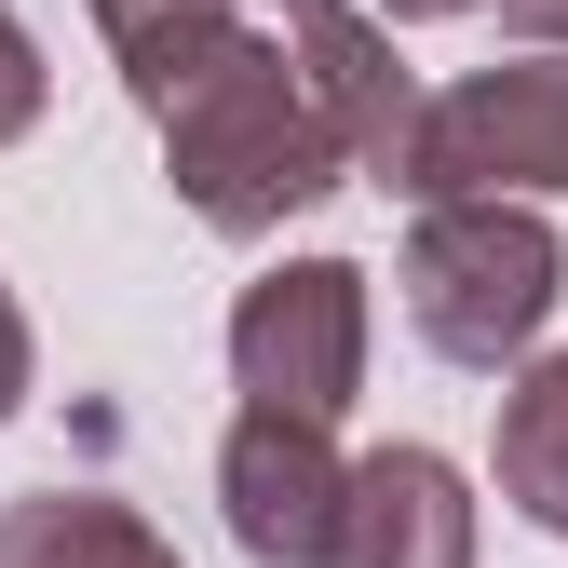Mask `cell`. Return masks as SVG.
Listing matches in <instances>:
<instances>
[{
  "label": "cell",
  "instance_id": "cell-1",
  "mask_svg": "<svg viewBox=\"0 0 568 568\" xmlns=\"http://www.w3.org/2000/svg\"><path fill=\"white\" fill-rule=\"evenodd\" d=\"M150 122H163V190L217 244H271L284 217H312V203L352 176V150H338L298 41H271V28H231Z\"/></svg>",
  "mask_w": 568,
  "mask_h": 568
},
{
  "label": "cell",
  "instance_id": "cell-2",
  "mask_svg": "<svg viewBox=\"0 0 568 568\" xmlns=\"http://www.w3.org/2000/svg\"><path fill=\"white\" fill-rule=\"evenodd\" d=\"M393 284H406L419 352H447V366H474V379H515L541 352V325H555V298H568V244H555L541 203L460 190V203H419L406 217Z\"/></svg>",
  "mask_w": 568,
  "mask_h": 568
},
{
  "label": "cell",
  "instance_id": "cell-3",
  "mask_svg": "<svg viewBox=\"0 0 568 568\" xmlns=\"http://www.w3.org/2000/svg\"><path fill=\"white\" fill-rule=\"evenodd\" d=\"M366 338H379L366 271H352V257H284V271H257L231 298V393L284 406V419H352Z\"/></svg>",
  "mask_w": 568,
  "mask_h": 568
},
{
  "label": "cell",
  "instance_id": "cell-4",
  "mask_svg": "<svg viewBox=\"0 0 568 568\" xmlns=\"http://www.w3.org/2000/svg\"><path fill=\"white\" fill-rule=\"evenodd\" d=\"M568 203V54H515V68H460L419 122V190L406 203Z\"/></svg>",
  "mask_w": 568,
  "mask_h": 568
},
{
  "label": "cell",
  "instance_id": "cell-5",
  "mask_svg": "<svg viewBox=\"0 0 568 568\" xmlns=\"http://www.w3.org/2000/svg\"><path fill=\"white\" fill-rule=\"evenodd\" d=\"M217 515L257 568H338V515H352V460H338V419H284L244 406L217 434Z\"/></svg>",
  "mask_w": 568,
  "mask_h": 568
},
{
  "label": "cell",
  "instance_id": "cell-6",
  "mask_svg": "<svg viewBox=\"0 0 568 568\" xmlns=\"http://www.w3.org/2000/svg\"><path fill=\"white\" fill-rule=\"evenodd\" d=\"M284 41H298L312 95L338 122V150L366 190H419V122H434V95L406 82L393 54V14H352V0H284Z\"/></svg>",
  "mask_w": 568,
  "mask_h": 568
},
{
  "label": "cell",
  "instance_id": "cell-7",
  "mask_svg": "<svg viewBox=\"0 0 568 568\" xmlns=\"http://www.w3.org/2000/svg\"><path fill=\"white\" fill-rule=\"evenodd\" d=\"M487 555V501L447 447H366L352 460V515H338V568H474Z\"/></svg>",
  "mask_w": 568,
  "mask_h": 568
},
{
  "label": "cell",
  "instance_id": "cell-8",
  "mask_svg": "<svg viewBox=\"0 0 568 568\" xmlns=\"http://www.w3.org/2000/svg\"><path fill=\"white\" fill-rule=\"evenodd\" d=\"M0 568H190V555L109 487H28L0 501Z\"/></svg>",
  "mask_w": 568,
  "mask_h": 568
},
{
  "label": "cell",
  "instance_id": "cell-9",
  "mask_svg": "<svg viewBox=\"0 0 568 568\" xmlns=\"http://www.w3.org/2000/svg\"><path fill=\"white\" fill-rule=\"evenodd\" d=\"M487 474H501V501L528 528H568V338L528 352L501 379V434H487Z\"/></svg>",
  "mask_w": 568,
  "mask_h": 568
},
{
  "label": "cell",
  "instance_id": "cell-10",
  "mask_svg": "<svg viewBox=\"0 0 568 568\" xmlns=\"http://www.w3.org/2000/svg\"><path fill=\"white\" fill-rule=\"evenodd\" d=\"M82 14H95V41H109V68H122V95L163 109L190 68L244 28V0H82Z\"/></svg>",
  "mask_w": 568,
  "mask_h": 568
},
{
  "label": "cell",
  "instance_id": "cell-11",
  "mask_svg": "<svg viewBox=\"0 0 568 568\" xmlns=\"http://www.w3.org/2000/svg\"><path fill=\"white\" fill-rule=\"evenodd\" d=\"M41 109H54V68H41V28L0 0V150L14 135H41Z\"/></svg>",
  "mask_w": 568,
  "mask_h": 568
},
{
  "label": "cell",
  "instance_id": "cell-12",
  "mask_svg": "<svg viewBox=\"0 0 568 568\" xmlns=\"http://www.w3.org/2000/svg\"><path fill=\"white\" fill-rule=\"evenodd\" d=\"M28 393H41V338H28V298L0 284V419H14Z\"/></svg>",
  "mask_w": 568,
  "mask_h": 568
},
{
  "label": "cell",
  "instance_id": "cell-13",
  "mask_svg": "<svg viewBox=\"0 0 568 568\" xmlns=\"http://www.w3.org/2000/svg\"><path fill=\"white\" fill-rule=\"evenodd\" d=\"M501 28H515L528 54H568V0H501Z\"/></svg>",
  "mask_w": 568,
  "mask_h": 568
},
{
  "label": "cell",
  "instance_id": "cell-14",
  "mask_svg": "<svg viewBox=\"0 0 568 568\" xmlns=\"http://www.w3.org/2000/svg\"><path fill=\"white\" fill-rule=\"evenodd\" d=\"M393 28H447V14H474V0H379Z\"/></svg>",
  "mask_w": 568,
  "mask_h": 568
}]
</instances>
